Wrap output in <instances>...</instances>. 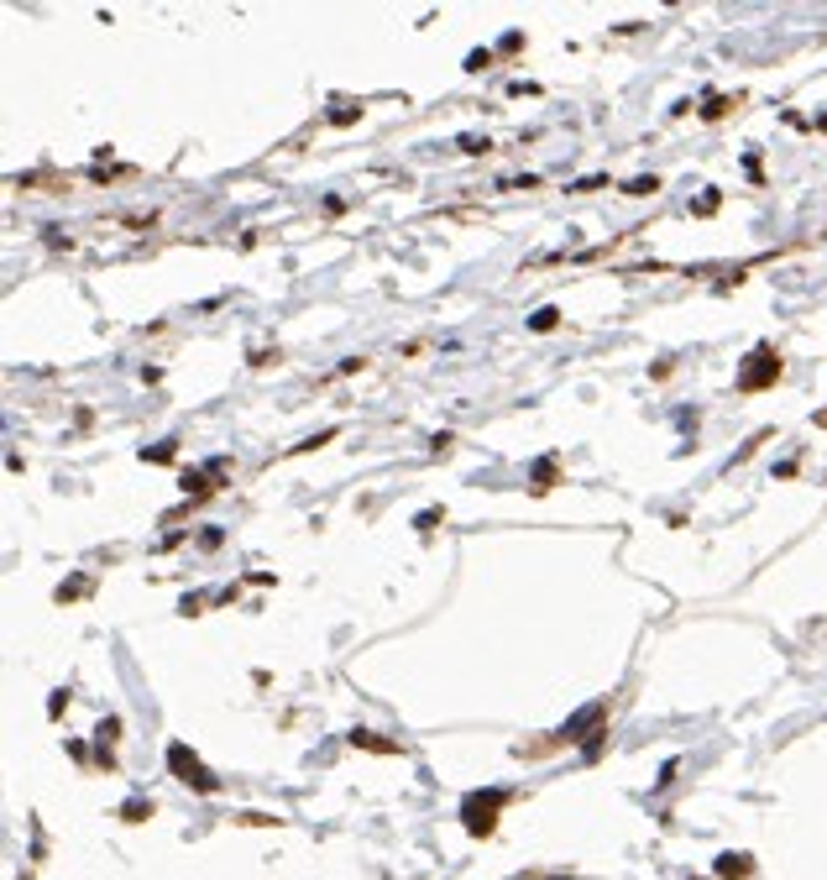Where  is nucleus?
I'll list each match as a JSON object with an SVG mask.
<instances>
[{
    "label": "nucleus",
    "instance_id": "f257e3e1",
    "mask_svg": "<svg viewBox=\"0 0 827 880\" xmlns=\"http://www.w3.org/2000/svg\"><path fill=\"white\" fill-rule=\"evenodd\" d=\"M497 791L492 797H466V828L472 833H492V818H497Z\"/></svg>",
    "mask_w": 827,
    "mask_h": 880
},
{
    "label": "nucleus",
    "instance_id": "f03ea898",
    "mask_svg": "<svg viewBox=\"0 0 827 880\" xmlns=\"http://www.w3.org/2000/svg\"><path fill=\"white\" fill-rule=\"evenodd\" d=\"M168 765H173L178 775H189V786H199V791H215V781L199 771V760H194V755L184 750V744H173V750H168Z\"/></svg>",
    "mask_w": 827,
    "mask_h": 880
},
{
    "label": "nucleus",
    "instance_id": "7ed1b4c3",
    "mask_svg": "<svg viewBox=\"0 0 827 880\" xmlns=\"http://www.w3.org/2000/svg\"><path fill=\"white\" fill-rule=\"evenodd\" d=\"M718 875H728V880L749 875V859H744V854H728V859H722V865H718Z\"/></svg>",
    "mask_w": 827,
    "mask_h": 880
}]
</instances>
